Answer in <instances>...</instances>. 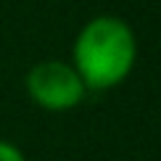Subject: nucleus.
Masks as SVG:
<instances>
[{
	"instance_id": "1",
	"label": "nucleus",
	"mask_w": 161,
	"mask_h": 161,
	"mask_svg": "<svg viewBox=\"0 0 161 161\" xmlns=\"http://www.w3.org/2000/svg\"><path fill=\"white\" fill-rule=\"evenodd\" d=\"M137 61V37L119 16H98L74 40V69L87 90H111L130 77Z\"/></svg>"
},
{
	"instance_id": "2",
	"label": "nucleus",
	"mask_w": 161,
	"mask_h": 161,
	"mask_svg": "<svg viewBox=\"0 0 161 161\" xmlns=\"http://www.w3.org/2000/svg\"><path fill=\"white\" fill-rule=\"evenodd\" d=\"M26 92L45 111H69L85 100L87 87L71 64L42 61L26 71Z\"/></svg>"
},
{
	"instance_id": "3",
	"label": "nucleus",
	"mask_w": 161,
	"mask_h": 161,
	"mask_svg": "<svg viewBox=\"0 0 161 161\" xmlns=\"http://www.w3.org/2000/svg\"><path fill=\"white\" fill-rule=\"evenodd\" d=\"M0 161H26V158H24V153L19 151L13 143L0 140Z\"/></svg>"
}]
</instances>
